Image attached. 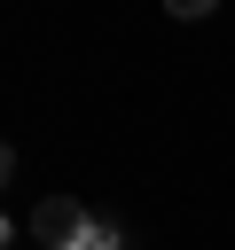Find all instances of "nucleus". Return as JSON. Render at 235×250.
<instances>
[{
    "mask_svg": "<svg viewBox=\"0 0 235 250\" xmlns=\"http://www.w3.org/2000/svg\"><path fill=\"white\" fill-rule=\"evenodd\" d=\"M31 234H39L47 250H86V242H94V219H86L70 195H47V203L31 211Z\"/></svg>",
    "mask_w": 235,
    "mask_h": 250,
    "instance_id": "nucleus-1",
    "label": "nucleus"
}]
</instances>
